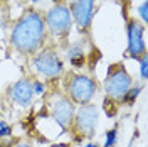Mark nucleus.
Segmentation results:
<instances>
[{
    "instance_id": "nucleus-5",
    "label": "nucleus",
    "mask_w": 148,
    "mask_h": 147,
    "mask_svg": "<svg viewBox=\"0 0 148 147\" xmlns=\"http://www.w3.org/2000/svg\"><path fill=\"white\" fill-rule=\"evenodd\" d=\"M44 22H46V31L49 36L57 37V39H66L73 27L71 10L66 3H56L46 12Z\"/></svg>"
},
{
    "instance_id": "nucleus-12",
    "label": "nucleus",
    "mask_w": 148,
    "mask_h": 147,
    "mask_svg": "<svg viewBox=\"0 0 148 147\" xmlns=\"http://www.w3.org/2000/svg\"><path fill=\"white\" fill-rule=\"evenodd\" d=\"M141 90H143V86L141 85H133L131 88H130L128 92H126V95L123 96V100H121V103H125V105H133L135 101H136V98L140 96V93H141Z\"/></svg>"
},
{
    "instance_id": "nucleus-10",
    "label": "nucleus",
    "mask_w": 148,
    "mask_h": 147,
    "mask_svg": "<svg viewBox=\"0 0 148 147\" xmlns=\"http://www.w3.org/2000/svg\"><path fill=\"white\" fill-rule=\"evenodd\" d=\"M9 96L14 103H17L22 108H29L34 101V92H32V80L20 78L15 81L9 90Z\"/></svg>"
},
{
    "instance_id": "nucleus-11",
    "label": "nucleus",
    "mask_w": 148,
    "mask_h": 147,
    "mask_svg": "<svg viewBox=\"0 0 148 147\" xmlns=\"http://www.w3.org/2000/svg\"><path fill=\"white\" fill-rule=\"evenodd\" d=\"M66 56L73 68H83L86 64V51L81 42H74L66 49Z\"/></svg>"
},
{
    "instance_id": "nucleus-3",
    "label": "nucleus",
    "mask_w": 148,
    "mask_h": 147,
    "mask_svg": "<svg viewBox=\"0 0 148 147\" xmlns=\"http://www.w3.org/2000/svg\"><path fill=\"white\" fill-rule=\"evenodd\" d=\"M98 122H99V108L94 103L81 105L79 108H76L73 123L69 127V132L73 134L74 140L83 142V140H91L96 135L98 129Z\"/></svg>"
},
{
    "instance_id": "nucleus-15",
    "label": "nucleus",
    "mask_w": 148,
    "mask_h": 147,
    "mask_svg": "<svg viewBox=\"0 0 148 147\" xmlns=\"http://www.w3.org/2000/svg\"><path fill=\"white\" fill-rule=\"evenodd\" d=\"M138 61H140V76H141L143 81H147V78H148V54L141 56Z\"/></svg>"
},
{
    "instance_id": "nucleus-2",
    "label": "nucleus",
    "mask_w": 148,
    "mask_h": 147,
    "mask_svg": "<svg viewBox=\"0 0 148 147\" xmlns=\"http://www.w3.org/2000/svg\"><path fill=\"white\" fill-rule=\"evenodd\" d=\"M64 93L74 105H88L92 103V98L98 93V83L89 74L71 71L64 74Z\"/></svg>"
},
{
    "instance_id": "nucleus-16",
    "label": "nucleus",
    "mask_w": 148,
    "mask_h": 147,
    "mask_svg": "<svg viewBox=\"0 0 148 147\" xmlns=\"http://www.w3.org/2000/svg\"><path fill=\"white\" fill-rule=\"evenodd\" d=\"M12 137V125L7 120H0V139Z\"/></svg>"
},
{
    "instance_id": "nucleus-8",
    "label": "nucleus",
    "mask_w": 148,
    "mask_h": 147,
    "mask_svg": "<svg viewBox=\"0 0 148 147\" xmlns=\"http://www.w3.org/2000/svg\"><path fill=\"white\" fill-rule=\"evenodd\" d=\"M126 37H128V47L126 53L130 58L138 61L141 56L147 54V42H145V26L136 19H130L126 24Z\"/></svg>"
},
{
    "instance_id": "nucleus-19",
    "label": "nucleus",
    "mask_w": 148,
    "mask_h": 147,
    "mask_svg": "<svg viewBox=\"0 0 148 147\" xmlns=\"http://www.w3.org/2000/svg\"><path fill=\"white\" fill-rule=\"evenodd\" d=\"M12 147H34V146H32V144H29V142H24V140H22V142H15Z\"/></svg>"
},
{
    "instance_id": "nucleus-18",
    "label": "nucleus",
    "mask_w": 148,
    "mask_h": 147,
    "mask_svg": "<svg viewBox=\"0 0 148 147\" xmlns=\"http://www.w3.org/2000/svg\"><path fill=\"white\" fill-rule=\"evenodd\" d=\"M147 9H148V2H147V0H145V2H143V3H141V5H140V7H138V15H140V17H141V20H143V22H141L143 26H147V22H148Z\"/></svg>"
},
{
    "instance_id": "nucleus-14",
    "label": "nucleus",
    "mask_w": 148,
    "mask_h": 147,
    "mask_svg": "<svg viewBox=\"0 0 148 147\" xmlns=\"http://www.w3.org/2000/svg\"><path fill=\"white\" fill-rule=\"evenodd\" d=\"M103 105H104V112H106V115H108L110 119H114L116 113H118V105H120V103H116V101H113L111 98L104 96Z\"/></svg>"
},
{
    "instance_id": "nucleus-17",
    "label": "nucleus",
    "mask_w": 148,
    "mask_h": 147,
    "mask_svg": "<svg viewBox=\"0 0 148 147\" xmlns=\"http://www.w3.org/2000/svg\"><path fill=\"white\" fill-rule=\"evenodd\" d=\"M32 92L34 96H40V95H46V83L40 81V80H32Z\"/></svg>"
},
{
    "instance_id": "nucleus-22",
    "label": "nucleus",
    "mask_w": 148,
    "mask_h": 147,
    "mask_svg": "<svg viewBox=\"0 0 148 147\" xmlns=\"http://www.w3.org/2000/svg\"><path fill=\"white\" fill-rule=\"evenodd\" d=\"M30 2H34V3H36V2H39V0H30Z\"/></svg>"
},
{
    "instance_id": "nucleus-6",
    "label": "nucleus",
    "mask_w": 148,
    "mask_h": 147,
    "mask_svg": "<svg viewBox=\"0 0 148 147\" xmlns=\"http://www.w3.org/2000/svg\"><path fill=\"white\" fill-rule=\"evenodd\" d=\"M47 110L51 119L61 127L62 132L69 130L76 113V105L66 96V93H51L47 96Z\"/></svg>"
},
{
    "instance_id": "nucleus-20",
    "label": "nucleus",
    "mask_w": 148,
    "mask_h": 147,
    "mask_svg": "<svg viewBox=\"0 0 148 147\" xmlns=\"http://www.w3.org/2000/svg\"><path fill=\"white\" fill-rule=\"evenodd\" d=\"M49 147H73L71 144H66V142H56V144H51Z\"/></svg>"
},
{
    "instance_id": "nucleus-13",
    "label": "nucleus",
    "mask_w": 148,
    "mask_h": 147,
    "mask_svg": "<svg viewBox=\"0 0 148 147\" xmlns=\"http://www.w3.org/2000/svg\"><path fill=\"white\" fill-rule=\"evenodd\" d=\"M116 142H118V123H114L113 129L106 130V134H104V144L101 147H114Z\"/></svg>"
},
{
    "instance_id": "nucleus-4",
    "label": "nucleus",
    "mask_w": 148,
    "mask_h": 147,
    "mask_svg": "<svg viewBox=\"0 0 148 147\" xmlns=\"http://www.w3.org/2000/svg\"><path fill=\"white\" fill-rule=\"evenodd\" d=\"M131 86H133V78L123 63H113L108 66L106 78L103 83V88L108 98H111L116 103H121L123 96L126 95V92Z\"/></svg>"
},
{
    "instance_id": "nucleus-7",
    "label": "nucleus",
    "mask_w": 148,
    "mask_h": 147,
    "mask_svg": "<svg viewBox=\"0 0 148 147\" xmlns=\"http://www.w3.org/2000/svg\"><path fill=\"white\" fill-rule=\"evenodd\" d=\"M32 68L39 76L46 80H57L64 74V63L51 47H42L32 58Z\"/></svg>"
},
{
    "instance_id": "nucleus-21",
    "label": "nucleus",
    "mask_w": 148,
    "mask_h": 147,
    "mask_svg": "<svg viewBox=\"0 0 148 147\" xmlns=\"http://www.w3.org/2000/svg\"><path fill=\"white\" fill-rule=\"evenodd\" d=\"M83 147H101V146H99L98 142H91V140H89V142H86Z\"/></svg>"
},
{
    "instance_id": "nucleus-23",
    "label": "nucleus",
    "mask_w": 148,
    "mask_h": 147,
    "mask_svg": "<svg viewBox=\"0 0 148 147\" xmlns=\"http://www.w3.org/2000/svg\"><path fill=\"white\" fill-rule=\"evenodd\" d=\"M131 144H133V142H130V144H128V147H131Z\"/></svg>"
},
{
    "instance_id": "nucleus-9",
    "label": "nucleus",
    "mask_w": 148,
    "mask_h": 147,
    "mask_svg": "<svg viewBox=\"0 0 148 147\" xmlns=\"http://www.w3.org/2000/svg\"><path fill=\"white\" fill-rule=\"evenodd\" d=\"M69 10H71L73 24H76L81 32H88L94 15V0H73Z\"/></svg>"
},
{
    "instance_id": "nucleus-1",
    "label": "nucleus",
    "mask_w": 148,
    "mask_h": 147,
    "mask_svg": "<svg viewBox=\"0 0 148 147\" xmlns=\"http://www.w3.org/2000/svg\"><path fill=\"white\" fill-rule=\"evenodd\" d=\"M46 22L42 12L25 10L10 32V44L22 56H34L46 44Z\"/></svg>"
}]
</instances>
